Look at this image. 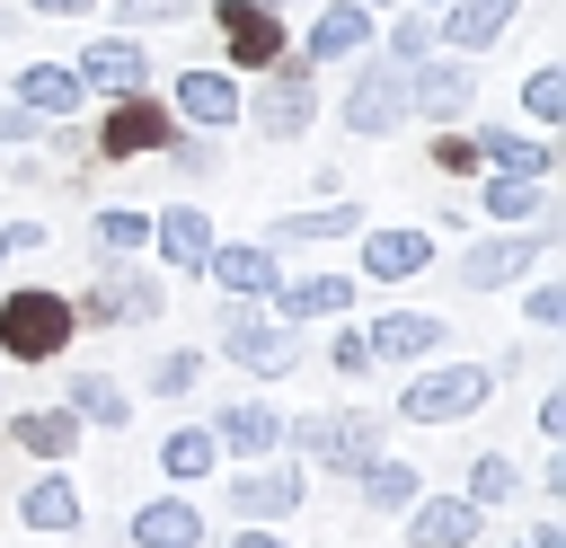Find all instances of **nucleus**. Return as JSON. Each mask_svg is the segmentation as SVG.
Returning a JSON list of instances; mask_svg holds the SVG:
<instances>
[{
  "label": "nucleus",
  "mask_w": 566,
  "mask_h": 548,
  "mask_svg": "<svg viewBox=\"0 0 566 548\" xmlns=\"http://www.w3.org/2000/svg\"><path fill=\"white\" fill-rule=\"evenodd\" d=\"M203 371H212V354H203V345H168V354L142 371V398H195V389H203Z\"/></svg>",
  "instance_id": "obj_36"
},
{
  "label": "nucleus",
  "mask_w": 566,
  "mask_h": 548,
  "mask_svg": "<svg viewBox=\"0 0 566 548\" xmlns=\"http://www.w3.org/2000/svg\"><path fill=\"white\" fill-rule=\"evenodd\" d=\"M80 433H88V424H80L62 398H53V407H9V424H0V442H9V451H27L35 468H71Z\"/></svg>",
  "instance_id": "obj_24"
},
{
  "label": "nucleus",
  "mask_w": 566,
  "mask_h": 548,
  "mask_svg": "<svg viewBox=\"0 0 566 548\" xmlns=\"http://www.w3.org/2000/svg\"><path fill=\"white\" fill-rule=\"evenodd\" d=\"M256 88H248V106H239V124L256 133V141H301L318 115H327V88H318V71L301 62V53H283V62H265V71H248Z\"/></svg>",
  "instance_id": "obj_5"
},
{
  "label": "nucleus",
  "mask_w": 566,
  "mask_h": 548,
  "mask_svg": "<svg viewBox=\"0 0 566 548\" xmlns=\"http://www.w3.org/2000/svg\"><path fill=\"white\" fill-rule=\"evenodd\" d=\"M80 327H159L168 318V274L142 256H97V274L71 292Z\"/></svg>",
  "instance_id": "obj_4"
},
{
  "label": "nucleus",
  "mask_w": 566,
  "mask_h": 548,
  "mask_svg": "<svg viewBox=\"0 0 566 548\" xmlns=\"http://www.w3.org/2000/svg\"><path fill=\"white\" fill-rule=\"evenodd\" d=\"M177 133L168 97L159 88H133V97H97V124H88V159L97 168H124V159H159Z\"/></svg>",
  "instance_id": "obj_9"
},
{
  "label": "nucleus",
  "mask_w": 566,
  "mask_h": 548,
  "mask_svg": "<svg viewBox=\"0 0 566 548\" xmlns=\"http://www.w3.org/2000/svg\"><path fill=\"white\" fill-rule=\"evenodd\" d=\"M168 115L186 124V133H239V106H248V80L239 71H221V62H186L168 88Z\"/></svg>",
  "instance_id": "obj_12"
},
{
  "label": "nucleus",
  "mask_w": 566,
  "mask_h": 548,
  "mask_svg": "<svg viewBox=\"0 0 566 548\" xmlns=\"http://www.w3.org/2000/svg\"><path fill=\"white\" fill-rule=\"evenodd\" d=\"M221 548H292V539H283V530H274V521H239V530H230V539H221Z\"/></svg>",
  "instance_id": "obj_46"
},
{
  "label": "nucleus",
  "mask_w": 566,
  "mask_h": 548,
  "mask_svg": "<svg viewBox=\"0 0 566 548\" xmlns=\"http://www.w3.org/2000/svg\"><path fill=\"white\" fill-rule=\"evenodd\" d=\"M336 124L345 141H398L416 115H407V71L389 53H354L345 62V97H336Z\"/></svg>",
  "instance_id": "obj_8"
},
{
  "label": "nucleus",
  "mask_w": 566,
  "mask_h": 548,
  "mask_svg": "<svg viewBox=\"0 0 566 548\" xmlns=\"http://www.w3.org/2000/svg\"><path fill=\"white\" fill-rule=\"evenodd\" d=\"M486 230H531L557 212V186L548 177H504V168H478V203H469Z\"/></svg>",
  "instance_id": "obj_22"
},
{
  "label": "nucleus",
  "mask_w": 566,
  "mask_h": 548,
  "mask_svg": "<svg viewBox=\"0 0 566 548\" xmlns=\"http://www.w3.org/2000/svg\"><path fill=\"white\" fill-rule=\"evenodd\" d=\"M71 336H80L71 292H53V283H9L0 292V362H62Z\"/></svg>",
  "instance_id": "obj_7"
},
{
  "label": "nucleus",
  "mask_w": 566,
  "mask_h": 548,
  "mask_svg": "<svg viewBox=\"0 0 566 548\" xmlns=\"http://www.w3.org/2000/svg\"><path fill=\"white\" fill-rule=\"evenodd\" d=\"M212 354L239 362L248 380H292V371L310 362L301 327H283L265 301H230V292H221V309H212Z\"/></svg>",
  "instance_id": "obj_3"
},
{
  "label": "nucleus",
  "mask_w": 566,
  "mask_h": 548,
  "mask_svg": "<svg viewBox=\"0 0 566 548\" xmlns=\"http://www.w3.org/2000/svg\"><path fill=\"white\" fill-rule=\"evenodd\" d=\"M407 9H442V0H407Z\"/></svg>",
  "instance_id": "obj_54"
},
{
  "label": "nucleus",
  "mask_w": 566,
  "mask_h": 548,
  "mask_svg": "<svg viewBox=\"0 0 566 548\" xmlns=\"http://www.w3.org/2000/svg\"><path fill=\"white\" fill-rule=\"evenodd\" d=\"M398 530H407V548H478V539H486V504H469L460 486H451V495L416 486V504L398 513Z\"/></svg>",
  "instance_id": "obj_17"
},
{
  "label": "nucleus",
  "mask_w": 566,
  "mask_h": 548,
  "mask_svg": "<svg viewBox=\"0 0 566 548\" xmlns=\"http://www.w3.org/2000/svg\"><path fill=\"white\" fill-rule=\"evenodd\" d=\"M265 9H283V18H301V9H310V0H265Z\"/></svg>",
  "instance_id": "obj_51"
},
{
  "label": "nucleus",
  "mask_w": 566,
  "mask_h": 548,
  "mask_svg": "<svg viewBox=\"0 0 566 548\" xmlns=\"http://www.w3.org/2000/svg\"><path fill=\"white\" fill-rule=\"evenodd\" d=\"M460 495H469V504H486V513H504V504L522 495V460L478 451V460H469V477H460Z\"/></svg>",
  "instance_id": "obj_38"
},
{
  "label": "nucleus",
  "mask_w": 566,
  "mask_h": 548,
  "mask_svg": "<svg viewBox=\"0 0 566 548\" xmlns=\"http://www.w3.org/2000/svg\"><path fill=\"white\" fill-rule=\"evenodd\" d=\"M539 495H566V442H557V451L539 460Z\"/></svg>",
  "instance_id": "obj_48"
},
{
  "label": "nucleus",
  "mask_w": 566,
  "mask_h": 548,
  "mask_svg": "<svg viewBox=\"0 0 566 548\" xmlns=\"http://www.w3.org/2000/svg\"><path fill=\"white\" fill-rule=\"evenodd\" d=\"M212 212L203 203H159L150 212V256H159V274H203V256H212Z\"/></svg>",
  "instance_id": "obj_25"
},
{
  "label": "nucleus",
  "mask_w": 566,
  "mask_h": 548,
  "mask_svg": "<svg viewBox=\"0 0 566 548\" xmlns=\"http://www.w3.org/2000/svg\"><path fill=\"white\" fill-rule=\"evenodd\" d=\"M9 265H18V256H9V239H0V274H9Z\"/></svg>",
  "instance_id": "obj_53"
},
{
  "label": "nucleus",
  "mask_w": 566,
  "mask_h": 548,
  "mask_svg": "<svg viewBox=\"0 0 566 548\" xmlns=\"http://www.w3.org/2000/svg\"><path fill=\"white\" fill-rule=\"evenodd\" d=\"M354 9H371V18H380V9H398V0H354Z\"/></svg>",
  "instance_id": "obj_52"
},
{
  "label": "nucleus",
  "mask_w": 566,
  "mask_h": 548,
  "mask_svg": "<svg viewBox=\"0 0 566 548\" xmlns=\"http://www.w3.org/2000/svg\"><path fill=\"white\" fill-rule=\"evenodd\" d=\"M18 27H27V9H18V0H0V44H9Z\"/></svg>",
  "instance_id": "obj_50"
},
{
  "label": "nucleus",
  "mask_w": 566,
  "mask_h": 548,
  "mask_svg": "<svg viewBox=\"0 0 566 548\" xmlns=\"http://www.w3.org/2000/svg\"><path fill=\"white\" fill-rule=\"evenodd\" d=\"M522 318H531L539 336H557V327H566V283H557V274H531V283H522Z\"/></svg>",
  "instance_id": "obj_41"
},
{
  "label": "nucleus",
  "mask_w": 566,
  "mask_h": 548,
  "mask_svg": "<svg viewBox=\"0 0 566 548\" xmlns=\"http://www.w3.org/2000/svg\"><path fill=\"white\" fill-rule=\"evenodd\" d=\"M433 256H442V247H433V230H424V221H363V230H354V274H363V283H380V292L416 283Z\"/></svg>",
  "instance_id": "obj_13"
},
{
  "label": "nucleus",
  "mask_w": 566,
  "mask_h": 548,
  "mask_svg": "<svg viewBox=\"0 0 566 548\" xmlns=\"http://www.w3.org/2000/svg\"><path fill=\"white\" fill-rule=\"evenodd\" d=\"M283 451L301 468L354 477L371 451H389V415L380 407H310V415H283Z\"/></svg>",
  "instance_id": "obj_2"
},
{
  "label": "nucleus",
  "mask_w": 566,
  "mask_h": 548,
  "mask_svg": "<svg viewBox=\"0 0 566 548\" xmlns=\"http://www.w3.org/2000/svg\"><path fill=\"white\" fill-rule=\"evenodd\" d=\"M44 141V115H27L18 97H0V150H35Z\"/></svg>",
  "instance_id": "obj_43"
},
{
  "label": "nucleus",
  "mask_w": 566,
  "mask_h": 548,
  "mask_svg": "<svg viewBox=\"0 0 566 548\" xmlns=\"http://www.w3.org/2000/svg\"><path fill=\"white\" fill-rule=\"evenodd\" d=\"M0 168H9V150H0Z\"/></svg>",
  "instance_id": "obj_55"
},
{
  "label": "nucleus",
  "mask_w": 566,
  "mask_h": 548,
  "mask_svg": "<svg viewBox=\"0 0 566 548\" xmlns=\"http://www.w3.org/2000/svg\"><path fill=\"white\" fill-rule=\"evenodd\" d=\"M539 442H566V389L539 398Z\"/></svg>",
  "instance_id": "obj_47"
},
{
  "label": "nucleus",
  "mask_w": 566,
  "mask_h": 548,
  "mask_svg": "<svg viewBox=\"0 0 566 548\" xmlns=\"http://www.w3.org/2000/svg\"><path fill=\"white\" fill-rule=\"evenodd\" d=\"M407 115H424V133H433V124H469V115H478V62L424 53V62L407 71Z\"/></svg>",
  "instance_id": "obj_15"
},
{
  "label": "nucleus",
  "mask_w": 566,
  "mask_h": 548,
  "mask_svg": "<svg viewBox=\"0 0 566 548\" xmlns=\"http://www.w3.org/2000/svg\"><path fill=\"white\" fill-rule=\"evenodd\" d=\"M27 18H62V27H88L97 18V0H18Z\"/></svg>",
  "instance_id": "obj_45"
},
{
  "label": "nucleus",
  "mask_w": 566,
  "mask_h": 548,
  "mask_svg": "<svg viewBox=\"0 0 566 548\" xmlns=\"http://www.w3.org/2000/svg\"><path fill=\"white\" fill-rule=\"evenodd\" d=\"M478 168H504V177H557V133H531V124H478Z\"/></svg>",
  "instance_id": "obj_30"
},
{
  "label": "nucleus",
  "mask_w": 566,
  "mask_h": 548,
  "mask_svg": "<svg viewBox=\"0 0 566 548\" xmlns=\"http://www.w3.org/2000/svg\"><path fill=\"white\" fill-rule=\"evenodd\" d=\"M88 247H97V256H142V247H150V212L97 203V212H88Z\"/></svg>",
  "instance_id": "obj_35"
},
{
  "label": "nucleus",
  "mask_w": 566,
  "mask_h": 548,
  "mask_svg": "<svg viewBox=\"0 0 566 548\" xmlns=\"http://www.w3.org/2000/svg\"><path fill=\"white\" fill-rule=\"evenodd\" d=\"M212 442H221V460H274L283 451V407L274 398H221Z\"/></svg>",
  "instance_id": "obj_26"
},
{
  "label": "nucleus",
  "mask_w": 566,
  "mask_h": 548,
  "mask_svg": "<svg viewBox=\"0 0 566 548\" xmlns=\"http://www.w3.org/2000/svg\"><path fill=\"white\" fill-rule=\"evenodd\" d=\"M345 486H354V504H363V513H380V521H398V513L416 504V486H424V468H416V460H398V451H371V460H363V468H354Z\"/></svg>",
  "instance_id": "obj_31"
},
{
  "label": "nucleus",
  "mask_w": 566,
  "mask_h": 548,
  "mask_svg": "<svg viewBox=\"0 0 566 548\" xmlns=\"http://www.w3.org/2000/svg\"><path fill=\"white\" fill-rule=\"evenodd\" d=\"M71 71H80L88 97H133V88H150V44L106 27V35H88V44L71 53Z\"/></svg>",
  "instance_id": "obj_18"
},
{
  "label": "nucleus",
  "mask_w": 566,
  "mask_h": 548,
  "mask_svg": "<svg viewBox=\"0 0 566 548\" xmlns=\"http://www.w3.org/2000/svg\"><path fill=\"white\" fill-rule=\"evenodd\" d=\"M522 124H531V133H557V124H566V62L522 71Z\"/></svg>",
  "instance_id": "obj_37"
},
{
  "label": "nucleus",
  "mask_w": 566,
  "mask_h": 548,
  "mask_svg": "<svg viewBox=\"0 0 566 548\" xmlns=\"http://www.w3.org/2000/svg\"><path fill=\"white\" fill-rule=\"evenodd\" d=\"M0 97H18V106H27V115H44V124H62V115H88V106H97V97L80 88V71H71V62H53V53H44V62H18V71L0 80Z\"/></svg>",
  "instance_id": "obj_21"
},
{
  "label": "nucleus",
  "mask_w": 566,
  "mask_h": 548,
  "mask_svg": "<svg viewBox=\"0 0 566 548\" xmlns=\"http://www.w3.org/2000/svg\"><path fill=\"white\" fill-rule=\"evenodd\" d=\"M301 504H310V468H301L292 451L239 460V468L221 477V513H230V521H292Z\"/></svg>",
  "instance_id": "obj_10"
},
{
  "label": "nucleus",
  "mask_w": 566,
  "mask_h": 548,
  "mask_svg": "<svg viewBox=\"0 0 566 548\" xmlns=\"http://www.w3.org/2000/svg\"><path fill=\"white\" fill-rule=\"evenodd\" d=\"M203 283L230 292V301H265V292L283 283V247H274V239H212Z\"/></svg>",
  "instance_id": "obj_20"
},
{
  "label": "nucleus",
  "mask_w": 566,
  "mask_h": 548,
  "mask_svg": "<svg viewBox=\"0 0 566 548\" xmlns=\"http://www.w3.org/2000/svg\"><path fill=\"white\" fill-rule=\"evenodd\" d=\"M327 371H336V380H371V371H380L371 345H363V327H336V336H327Z\"/></svg>",
  "instance_id": "obj_42"
},
{
  "label": "nucleus",
  "mask_w": 566,
  "mask_h": 548,
  "mask_svg": "<svg viewBox=\"0 0 566 548\" xmlns=\"http://www.w3.org/2000/svg\"><path fill=\"white\" fill-rule=\"evenodd\" d=\"M18 530H35V539H80V521H88V495H80V477L71 468H35L27 486H18Z\"/></svg>",
  "instance_id": "obj_19"
},
{
  "label": "nucleus",
  "mask_w": 566,
  "mask_h": 548,
  "mask_svg": "<svg viewBox=\"0 0 566 548\" xmlns=\"http://www.w3.org/2000/svg\"><path fill=\"white\" fill-rule=\"evenodd\" d=\"M371 212H363V194H318V203H301V212H274V247H336V239H354Z\"/></svg>",
  "instance_id": "obj_27"
},
{
  "label": "nucleus",
  "mask_w": 566,
  "mask_h": 548,
  "mask_svg": "<svg viewBox=\"0 0 566 548\" xmlns=\"http://www.w3.org/2000/svg\"><path fill=\"white\" fill-rule=\"evenodd\" d=\"M495 389H504V380H495V362H442V354H433V362H416V371L398 380V407H389V415H398V424L442 433V424L486 415V407H495Z\"/></svg>",
  "instance_id": "obj_1"
},
{
  "label": "nucleus",
  "mask_w": 566,
  "mask_h": 548,
  "mask_svg": "<svg viewBox=\"0 0 566 548\" xmlns=\"http://www.w3.org/2000/svg\"><path fill=\"white\" fill-rule=\"evenodd\" d=\"M513 27H522V0H442V9H433V53L486 62Z\"/></svg>",
  "instance_id": "obj_16"
},
{
  "label": "nucleus",
  "mask_w": 566,
  "mask_h": 548,
  "mask_svg": "<svg viewBox=\"0 0 566 548\" xmlns=\"http://www.w3.org/2000/svg\"><path fill=\"white\" fill-rule=\"evenodd\" d=\"M363 345H371V362L416 371V362H433V354L451 345V318H433V309H380V318L363 327Z\"/></svg>",
  "instance_id": "obj_23"
},
{
  "label": "nucleus",
  "mask_w": 566,
  "mask_h": 548,
  "mask_svg": "<svg viewBox=\"0 0 566 548\" xmlns=\"http://www.w3.org/2000/svg\"><path fill=\"white\" fill-rule=\"evenodd\" d=\"M0 239H9V256H44V247H53V230H44L35 212H18V221H0Z\"/></svg>",
  "instance_id": "obj_44"
},
{
  "label": "nucleus",
  "mask_w": 566,
  "mask_h": 548,
  "mask_svg": "<svg viewBox=\"0 0 566 548\" xmlns=\"http://www.w3.org/2000/svg\"><path fill=\"white\" fill-rule=\"evenodd\" d=\"M97 18L115 35H159V27H195L203 0H97Z\"/></svg>",
  "instance_id": "obj_34"
},
{
  "label": "nucleus",
  "mask_w": 566,
  "mask_h": 548,
  "mask_svg": "<svg viewBox=\"0 0 566 548\" xmlns=\"http://www.w3.org/2000/svg\"><path fill=\"white\" fill-rule=\"evenodd\" d=\"M159 159H168V177H186V186H203V177H221V133H186V124H177Z\"/></svg>",
  "instance_id": "obj_40"
},
{
  "label": "nucleus",
  "mask_w": 566,
  "mask_h": 548,
  "mask_svg": "<svg viewBox=\"0 0 566 548\" xmlns=\"http://www.w3.org/2000/svg\"><path fill=\"white\" fill-rule=\"evenodd\" d=\"M265 309H274L283 327H318V318H345V309H354V274H283V283L265 292Z\"/></svg>",
  "instance_id": "obj_29"
},
{
  "label": "nucleus",
  "mask_w": 566,
  "mask_h": 548,
  "mask_svg": "<svg viewBox=\"0 0 566 548\" xmlns=\"http://www.w3.org/2000/svg\"><path fill=\"white\" fill-rule=\"evenodd\" d=\"M522 548H566V521H531V539Z\"/></svg>",
  "instance_id": "obj_49"
},
{
  "label": "nucleus",
  "mask_w": 566,
  "mask_h": 548,
  "mask_svg": "<svg viewBox=\"0 0 566 548\" xmlns=\"http://www.w3.org/2000/svg\"><path fill=\"white\" fill-rule=\"evenodd\" d=\"M150 460H159V477H168V486H203V477L221 468V442H212V424H168Z\"/></svg>",
  "instance_id": "obj_33"
},
{
  "label": "nucleus",
  "mask_w": 566,
  "mask_h": 548,
  "mask_svg": "<svg viewBox=\"0 0 566 548\" xmlns=\"http://www.w3.org/2000/svg\"><path fill=\"white\" fill-rule=\"evenodd\" d=\"M557 239H566V212H548V221H531V230H486V239H469V247L451 256V283H460V292H513V283H531V274L548 265Z\"/></svg>",
  "instance_id": "obj_6"
},
{
  "label": "nucleus",
  "mask_w": 566,
  "mask_h": 548,
  "mask_svg": "<svg viewBox=\"0 0 566 548\" xmlns=\"http://www.w3.org/2000/svg\"><path fill=\"white\" fill-rule=\"evenodd\" d=\"M212 35H221V71H239V80L292 53V18L265 0H212Z\"/></svg>",
  "instance_id": "obj_11"
},
{
  "label": "nucleus",
  "mask_w": 566,
  "mask_h": 548,
  "mask_svg": "<svg viewBox=\"0 0 566 548\" xmlns=\"http://www.w3.org/2000/svg\"><path fill=\"white\" fill-rule=\"evenodd\" d=\"M371 35H380V18H371V9H354V0H310V9H301L292 53H301L310 71H345L354 53H371Z\"/></svg>",
  "instance_id": "obj_14"
},
{
  "label": "nucleus",
  "mask_w": 566,
  "mask_h": 548,
  "mask_svg": "<svg viewBox=\"0 0 566 548\" xmlns=\"http://www.w3.org/2000/svg\"><path fill=\"white\" fill-rule=\"evenodd\" d=\"M424 168L433 177H478V124H433L424 133Z\"/></svg>",
  "instance_id": "obj_39"
},
{
  "label": "nucleus",
  "mask_w": 566,
  "mask_h": 548,
  "mask_svg": "<svg viewBox=\"0 0 566 548\" xmlns=\"http://www.w3.org/2000/svg\"><path fill=\"white\" fill-rule=\"evenodd\" d=\"M124 530H133V548H212V521L195 495H142Z\"/></svg>",
  "instance_id": "obj_28"
},
{
  "label": "nucleus",
  "mask_w": 566,
  "mask_h": 548,
  "mask_svg": "<svg viewBox=\"0 0 566 548\" xmlns=\"http://www.w3.org/2000/svg\"><path fill=\"white\" fill-rule=\"evenodd\" d=\"M62 407H71L88 433H124V424H133V389H124L115 371H71V380H62Z\"/></svg>",
  "instance_id": "obj_32"
}]
</instances>
